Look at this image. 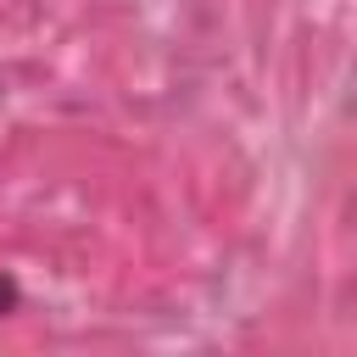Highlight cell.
<instances>
[{
    "label": "cell",
    "mask_w": 357,
    "mask_h": 357,
    "mask_svg": "<svg viewBox=\"0 0 357 357\" xmlns=\"http://www.w3.org/2000/svg\"><path fill=\"white\" fill-rule=\"evenodd\" d=\"M17 307H22V284L11 279V268H0V324H6Z\"/></svg>",
    "instance_id": "1"
}]
</instances>
